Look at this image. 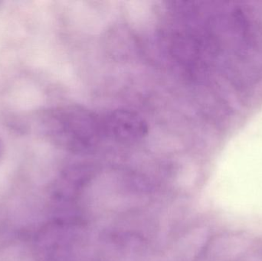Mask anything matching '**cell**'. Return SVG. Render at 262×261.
Listing matches in <instances>:
<instances>
[{"label": "cell", "mask_w": 262, "mask_h": 261, "mask_svg": "<svg viewBox=\"0 0 262 261\" xmlns=\"http://www.w3.org/2000/svg\"><path fill=\"white\" fill-rule=\"evenodd\" d=\"M0 149H1V146H0Z\"/></svg>", "instance_id": "obj_1"}]
</instances>
